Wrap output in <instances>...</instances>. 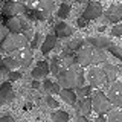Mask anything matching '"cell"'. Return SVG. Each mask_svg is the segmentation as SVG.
Instances as JSON below:
<instances>
[{
    "mask_svg": "<svg viewBox=\"0 0 122 122\" xmlns=\"http://www.w3.org/2000/svg\"><path fill=\"white\" fill-rule=\"evenodd\" d=\"M84 72H82V66L75 64L72 67L64 69L58 76V82L63 89H78V87L84 86Z\"/></svg>",
    "mask_w": 122,
    "mask_h": 122,
    "instance_id": "obj_1",
    "label": "cell"
},
{
    "mask_svg": "<svg viewBox=\"0 0 122 122\" xmlns=\"http://www.w3.org/2000/svg\"><path fill=\"white\" fill-rule=\"evenodd\" d=\"M29 44H30V41L23 34L11 32L5 40H2L0 49H2V52H6V53H15L17 51H20L23 47H28Z\"/></svg>",
    "mask_w": 122,
    "mask_h": 122,
    "instance_id": "obj_2",
    "label": "cell"
},
{
    "mask_svg": "<svg viewBox=\"0 0 122 122\" xmlns=\"http://www.w3.org/2000/svg\"><path fill=\"white\" fill-rule=\"evenodd\" d=\"M92 105H93V112H96L99 114H105V113H110L113 104L110 102L108 96H105L104 92L96 90L92 95Z\"/></svg>",
    "mask_w": 122,
    "mask_h": 122,
    "instance_id": "obj_3",
    "label": "cell"
},
{
    "mask_svg": "<svg viewBox=\"0 0 122 122\" xmlns=\"http://www.w3.org/2000/svg\"><path fill=\"white\" fill-rule=\"evenodd\" d=\"M3 25L8 26V29L11 32H15V34H23L25 30L30 29V25H29V20H26L25 17H9V18H5V23Z\"/></svg>",
    "mask_w": 122,
    "mask_h": 122,
    "instance_id": "obj_4",
    "label": "cell"
},
{
    "mask_svg": "<svg viewBox=\"0 0 122 122\" xmlns=\"http://www.w3.org/2000/svg\"><path fill=\"white\" fill-rule=\"evenodd\" d=\"M26 6L23 2H18V0H8L5 2V5L2 8V14L5 18H9V17H15V15L21 14L26 11Z\"/></svg>",
    "mask_w": 122,
    "mask_h": 122,
    "instance_id": "obj_5",
    "label": "cell"
},
{
    "mask_svg": "<svg viewBox=\"0 0 122 122\" xmlns=\"http://www.w3.org/2000/svg\"><path fill=\"white\" fill-rule=\"evenodd\" d=\"M87 79H89L90 86L95 87V89H98V87L104 86V84L107 82V76L104 73V70H102V67H92L89 70V73H87Z\"/></svg>",
    "mask_w": 122,
    "mask_h": 122,
    "instance_id": "obj_6",
    "label": "cell"
},
{
    "mask_svg": "<svg viewBox=\"0 0 122 122\" xmlns=\"http://www.w3.org/2000/svg\"><path fill=\"white\" fill-rule=\"evenodd\" d=\"M108 99L114 107L122 108V81H114L108 87Z\"/></svg>",
    "mask_w": 122,
    "mask_h": 122,
    "instance_id": "obj_7",
    "label": "cell"
},
{
    "mask_svg": "<svg viewBox=\"0 0 122 122\" xmlns=\"http://www.w3.org/2000/svg\"><path fill=\"white\" fill-rule=\"evenodd\" d=\"M101 15H104V9H102V5L98 2H89L86 9L82 11V17H86L87 20H96Z\"/></svg>",
    "mask_w": 122,
    "mask_h": 122,
    "instance_id": "obj_8",
    "label": "cell"
},
{
    "mask_svg": "<svg viewBox=\"0 0 122 122\" xmlns=\"http://www.w3.org/2000/svg\"><path fill=\"white\" fill-rule=\"evenodd\" d=\"M14 56L17 58L20 67H29L30 63L34 61V52H32V47L28 46V47H23L20 51H17L14 53Z\"/></svg>",
    "mask_w": 122,
    "mask_h": 122,
    "instance_id": "obj_9",
    "label": "cell"
},
{
    "mask_svg": "<svg viewBox=\"0 0 122 122\" xmlns=\"http://www.w3.org/2000/svg\"><path fill=\"white\" fill-rule=\"evenodd\" d=\"M93 46H82L78 52H76V58H78V64L82 67L92 64V60H93Z\"/></svg>",
    "mask_w": 122,
    "mask_h": 122,
    "instance_id": "obj_10",
    "label": "cell"
},
{
    "mask_svg": "<svg viewBox=\"0 0 122 122\" xmlns=\"http://www.w3.org/2000/svg\"><path fill=\"white\" fill-rule=\"evenodd\" d=\"M104 17L108 20L110 23H119L122 20V3L117 5H112L108 9L104 12Z\"/></svg>",
    "mask_w": 122,
    "mask_h": 122,
    "instance_id": "obj_11",
    "label": "cell"
},
{
    "mask_svg": "<svg viewBox=\"0 0 122 122\" xmlns=\"http://www.w3.org/2000/svg\"><path fill=\"white\" fill-rule=\"evenodd\" d=\"M86 41L95 49H108L112 44V40L108 37H87Z\"/></svg>",
    "mask_w": 122,
    "mask_h": 122,
    "instance_id": "obj_12",
    "label": "cell"
},
{
    "mask_svg": "<svg viewBox=\"0 0 122 122\" xmlns=\"http://www.w3.org/2000/svg\"><path fill=\"white\" fill-rule=\"evenodd\" d=\"M15 98L12 86L9 82H3L2 87H0V102L2 104H6V102H11Z\"/></svg>",
    "mask_w": 122,
    "mask_h": 122,
    "instance_id": "obj_13",
    "label": "cell"
},
{
    "mask_svg": "<svg viewBox=\"0 0 122 122\" xmlns=\"http://www.w3.org/2000/svg\"><path fill=\"white\" fill-rule=\"evenodd\" d=\"M49 70H51V66H49L47 61H38V63H37V67L32 70V78L34 79L44 78V76L49 73Z\"/></svg>",
    "mask_w": 122,
    "mask_h": 122,
    "instance_id": "obj_14",
    "label": "cell"
},
{
    "mask_svg": "<svg viewBox=\"0 0 122 122\" xmlns=\"http://www.w3.org/2000/svg\"><path fill=\"white\" fill-rule=\"evenodd\" d=\"M102 70H104V73L107 76V84H108V86L116 81V76L119 73V67H116L114 64H110V63H104Z\"/></svg>",
    "mask_w": 122,
    "mask_h": 122,
    "instance_id": "obj_15",
    "label": "cell"
},
{
    "mask_svg": "<svg viewBox=\"0 0 122 122\" xmlns=\"http://www.w3.org/2000/svg\"><path fill=\"white\" fill-rule=\"evenodd\" d=\"M72 34H73V28L69 26L67 23L60 21V23L55 25V35L58 38H67V37H70Z\"/></svg>",
    "mask_w": 122,
    "mask_h": 122,
    "instance_id": "obj_16",
    "label": "cell"
},
{
    "mask_svg": "<svg viewBox=\"0 0 122 122\" xmlns=\"http://www.w3.org/2000/svg\"><path fill=\"white\" fill-rule=\"evenodd\" d=\"M93 112V105H92V96H86L81 98L78 104V113L81 116H89V114Z\"/></svg>",
    "mask_w": 122,
    "mask_h": 122,
    "instance_id": "obj_17",
    "label": "cell"
},
{
    "mask_svg": "<svg viewBox=\"0 0 122 122\" xmlns=\"http://www.w3.org/2000/svg\"><path fill=\"white\" fill-rule=\"evenodd\" d=\"M56 35H46L44 37V41L41 43V53L43 55H47L49 52H52L53 51V47H55V44H56Z\"/></svg>",
    "mask_w": 122,
    "mask_h": 122,
    "instance_id": "obj_18",
    "label": "cell"
},
{
    "mask_svg": "<svg viewBox=\"0 0 122 122\" xmlns=\"http://www.w3.org/2000/svg\"><path fill=\"white\" fill-rule=\"evenodd\" d=\"M61 60H63V63H64V67H72V66H75V64H78V58H76V53L75 52H72V51H67L61 55Z\"/></svg>",
    "mask_w": 122,
    "mask_h": 122,
    "instance_id": "obj_19",
    "label": "cell"
},
{
    "mask_svg": "<svg viewBox=\"0 0 122 122\" xmlns=\"http://www.w3.org/2000/svg\"><path fill=\"white\" fill-rule=\"evenodd\" d=\"M60 96L69 105H75L76 104V98H78V96H76V93H73V90H70V89H61Z\"/></svg>",
    "mask_w": 122,
    "mask_h": 122,
    "instance_id": "obj_20",
    "label": "cell"
},
{
    "mask_svg": "<svg viewBox=\"0 0 122 122\" xmlns=\"http://www.w3.org/2000/svg\"><path fill=\"white\" fill-rule=\"evenodd\" d=\"M49 66H51V72H52V73L55 75V76H60V73L64 70V69H66V67H64L63 60L56 58V56L51 60V64H49Z\"/></svg>",
    "mask_w": 122,
    "mask_h": 122,
    "instance_id": "obj_21",
    "label": "cell"
},
{
    "mask_svg": "<svg viewBox=\"0 0 122 122\" xmlns=\"http://www.w3.org/2000/svg\"><path fill=\"white\" fill-rule=\"evenodd\" d=\"M43 89H44V92L47 95H51V93H53V95H60V82L56 84V82H52L51 79H46V81L43 82Z\"/></svg>",
    "mask_w": 122,
    "mask_h": 122,
    "instance_id": "obj_22",
    "label": "cell"
},
{
    "mask_svg": "<svg viewBox=\"0 0 122 122\" xmlns=\"http://www.w3.org/2000/svg\"><path fill=\"white\" fill-rule=\"evenodd\" d=\"M2 66H5L8 70H15L17 67H20V64H18V61L17 58H15L14 55H11V56H5V58L2 60Z\"/></svg>",
    "mask_w": 122,
    "mask_h": 122,
    "instance_id": "obj_23",
    "label": "cell"
},
{
    "mask_svg": "<svg viewBox=\"0 0 122 122\" xmlns=\"http://www.w3.org/2000/svg\"><path fill=\"white\" fill-rule=\"evenodd\" d=\"M107 61V55L104 52V49H95L93 51V60H92V64L98 66V64H104Z\"/></svg>",
    "mask_w": 122,
    "mask_h": 122,
    "instance_id": "obj_24",
    "label": "cell"
},
{
    "mask_svg": "<svg viewBox=\"0 0 122 122\" xmlns=\"http://www.w3.org/2000/svg\"><path fill=\"white\" fill-rule=\"evenodd\" d=\"M82 46H86V40H84V38H75V40H72L70 43L67 44V49L72 51V52H78Z\"/></svg>",
    "mask_w": 122,
    "mask_h": 122,
    "instance_id": "obj_25",
    "label": "cell"
},
{
    "mask_svg": "<svg viewBox=\"0 0 122 122\" xmlns=\"http://www.w3.org/2000/svg\"><path fill=\"white\" fill-rule=\"evenodd\" d=\"M69 14H70V5H69V3H61L58 11H56V17L63 20V18L69 17Z\"/></svg>",
    "mask_w": 122,
    "mask_h": 122,
    "instance_id": "obj_26",
    "label": "cell"
},
{
    "mask_svg": "<svg viewBox=\"0 0 122 122\" xmlns=\"http://www.w3.org/2000/svg\"><path fill=\"white\" fill-rule=\"evenodd\" d=\"M38 9L52 12V11L55 9V0H40V3H38Z\"/></svg>",
    "mask_w": 122,
    "mask_h": 122,
    "instance_id": "obj_27",
    "label": "cell"
},
{
    "mask_svg": "<svg viewBox=\"0 0 122 122\" xmlns=\"http://www.w3.org/2000/svg\"><path fill=\"white\" fill-rule=\"evenodd\" d=\"M52 121L53 122H69V114L63 110H56L52 114Z\"/></svg>",
    "mask_w": 122,
    "mask_h": 122,
    "instance_id": "obj_28",
    "label": "cell"
},
{
    "mask_svg": "<svg viewBox=\"0 0 122 122\" xmlns=\"http://www.w3.org/2000/svg\"><path fill=\"white\" fill-rule=\"evenodd\" d=\"M107 122H122V110H113L108 113Z\"/></svg>",
    "mask_w": 122,
    "mask_h": 122,
    "instance_id": "obj_29",
    "label": "cell"
},
{
    "mask_svg": "<svg viewBox=\"0 0 122 122\" xmlns=\"http://www.w3.org/2000/svg\"><path fill=\"white\" fill-rule=\"evenodd\" d=\"M92 93V86H81L76 89V96L78 98H86Z\"/></svg>",
    "mask_w": 122,
    "mask_h": 122,
    "instance_id": "obj_30",
    "label": "cell"
},
{
    "mask_svg": "<svg viewBox=\"0 0 122 122\" xmlns=\"http://www.w3.org/2000/svg\"><path fill=\"white\" fill-rule=\"evenodd\" d=\"M108 51H110V53L112 55H114L119 61H122V49L119 47V46H116V44H110V47H108Z\"/></svg>",
    "mask_w": 122,
    "mask_h": 122,
    "instance_id": "obj_31",
    "label": "cell"
},
{
    "mask_svg": "<svg viewBox=\"0 0 122 122\" xmlns=\"http://www.w3.org/2000/svg\"><path fill=\"white\" fill-rule=\"evenodd\" d=\"M40 43H41V34H35V35H34V38H32V40H30V47H32V49H35L37 47V46H40Z\"/></svg>",
    "mask_w": 122,
    "mask_h": 122,
    "instance_id": "obj_32",
    "label": "cell"
},
{
    "mask_svg": "<svg viewBox=\"0 0 122 122\" xmlns=\"http://www.w3.org/2000/svg\"><path fill=\"white\" fill-rule=\"evenodd\" d=\"M112 37H122V25H114L112 28Z\"/></svg>",
    "mask_w": 122,
    "mask_h": 122,
    "instance_id": "obj_33",
    "label": "cell"
},
{
    "mask_svg": "<svg viewBox=\"0 0 122 122\" xmlns=\"http://www.w3.org/2000/svg\"><path fill=\"white\" fill-rule=\"evenodd\" d=\"M46 104L51 107V108H58V102H56L55 99L51 96V95H47V96H46Z\"/></svg>",
    "mask_w": 122,
    "mask_h": 122,
    "instance_id": "obj_34",
    "label": "cell"
},
{
    "mask_svg": "<svg viewBox=\"0 0 122 122\" xmlns=\"http://www.w3.org/2000/svg\"><path fill=\"white\" fill-rule=\"evenodd\" d=\"M9 34H11V30L8 29V26H6V25H3L2 28H0V35H2V37H0V40H5V38L9 35Z\"/></svg>",
    "mask_w": 122,
    "mask_h": 122,
    "instance_id": "obj_35",
    "label": "cell"
},
{
    "mask_svg": "<svg viewBox=\"0 0 122 122\" xmlns=\"http://www.w3.org/2000/svg\"><path fill=\"white\" fill-rule=\"evenodd\" d=\"M20 78H21V73H20V72H15V70H12L9 73V76H8L9 81H17V79H20Z\"/></svg>",
    "mask_w": 122,
    "mask_h": 122,
    "instance_id": "obj_36",
    "label": "cell"
},
{
    "mask_svg": "<svg viewBox=\"0 0 122 122\" xmlns=\"http://www.w3.org/2000/svg\"><path fill=\"white\" fill-rule=\"evenodd\" d=\"M87 23H89V20H87L86 17H79L78 20H76V25H78V28H86Z\"/></svg>",
    "mask_w": 122,
    "mask_h": 122,
    "instance_id": "obj_37",
    "label": "cell"
},
{
    "mask_svg": "<svg viewBox=\"0 0 122 122\" xmlns=\"http://www.w3.org/2000/svg\"><path fill=\"white\" fill-rule=\"evenodd\" d=\"M40 0H26V6L28 8H38Z\"/></svg>",
    "mask_w": 122,
    "mask_h": 122,
    "instance_id": "obj_38",
    "label": "cell"
},
{
    "mask_svg": "<svg viewBox=\"0 0 122 122\" xmlns=\"http://www.w3.org/2000/svg\"><path fill=\"white\" fill-rule=\"evenodd\" d=\"M0 122H14V117L12 116H2Z\"/></svg>",
    "mask_w": 122,
    "mask_h": 122,
    "instance_id": "obj_39",
    "label": "cell"
},
{
    "mask_svg": "<svg viewBox=\"0 0 122 122\" xmlns=\"http://www.w3.org/2000/svg\"><path fill=\"white\" fill-rule=\"evenodd\" d=\"M75 122H89V121H87V116H81V114H79L75 119Z\"/></svg>",
    "mask_w": 122,
    "mask_h": 122,
    "instance_id": "obj_40",
    "label": "cell"
},
{
    "mask_svg": "<svg viewBox=\"0 0 122 122\" xmlns=\"http://www.w3.org/2000/svg\"><path fill=\"white\" fill-rule=\"evenodd\" d=\"M93 122H107V119H105L104 116H102V114H99V116H98V117H96V119H95Z\"/></svg>",
    "mask_w": 122,
    "mask_h": 122,
    "instance_id": "obj_41",
    "label": "cell"
},
{
    "mask_svg": "<svg viewBox=\"0 0 122 122\" xmlns=\"http://www.w3.org/2000/svg\"><path fill=\"white\" fill-rule=\"evenodd\" d=\"M32 87H34V89H38V87H40V84H38V81H37V79H35V81H34Z\"/></svg>",
    "mask_w": 122,
    "mask_h": 122,
    "instance_id": "obj_42",
    "label": "cell"
},
{
    "mask_svg": "<svg viewBox=\"0 0 122 122\" xmlns=\"http://www.w3.org/2000/svg\"><path fill=\"white\" fill-rule=\"evenodd\" d=\"M75 2H78V3H86L87 0H75Z\"/></svg>",
    "mask_w": 122,
    "mask_h": 122,
    "instance_id": "obj_43",
    "label": "cell"
},
{
    "mask_svg": "<svg viewBox=\"0 0 122 122\" xmlns=\"http://www.w3.org/2000/svg\"><path fill=\"white\" fill-rule=\"evenodd\" d=\"M119 72H121V73H122V64H121V66H119Z\"/></svg>",
    "mask_w": 122,
    "mask_h": 122,
    "instance_id": "obj_44",
    "label": "cell"
},
{
    "mask_svg": "<svg viewBox=\"0 0 122 122\" xmlns=\"http://www.w3.org/2000/svg\"><path fill=\"white\" fill-rule=\"evenodd\" d=\"M18 2H23V3H26V0H18Z\"/></svg>",
    "mask_w": 122,
    "mask_h": 122,
    "instance_id": "obj_45",
    "label": "cell"
},
{
    "mask_svg": "<svg viewBox=\"0 0 122 122\" xmlns=\"http://www.w3.org/2000/svg\"><path fill=\"white\" fill-rule=\"evenodd\" d=\"M6 2H8V0H6Z\"/></svg>",
    "mask_w": 122,
    "mask_h": 122,
    "instance_id": "obj_46",
    "label": "cell"
}]
</instances>
